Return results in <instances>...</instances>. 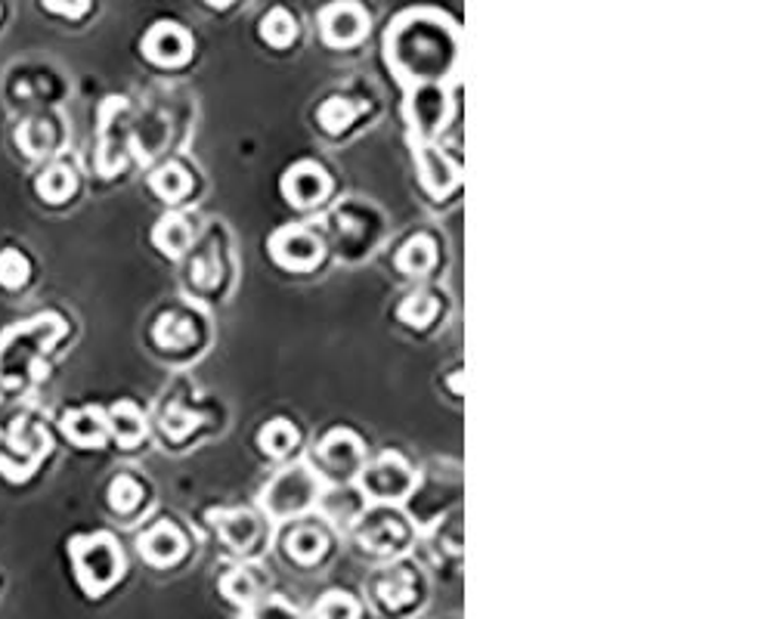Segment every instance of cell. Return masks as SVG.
<instances>
[{"instance_id": "obj_25", "label": "cell", "mask_w": 774, "mask_h": 619, "mask_svg": "<svg viewBox=\"0 0 774 619\" xmlns=\"http://www.w3.org/2000/svg\"><path fill=\"white\" fill-rule=\"evenodd\" d=\"M22 153L32 158H44L47 153H53V146L59 143V131L53 124V118H28L16 131Z\"/></svg>"}, {"instance_id": "obj_9", "label": "cell", "mask_w": 774, "mask_h": 619, "mask_svg": "<svg viewBox=\"0 0 774 619\" xmlns=\"http://www.w3.org/2000/svg\"><path fill=\"white\" fill-rule=\"evenodd\" d=\"M409 539H412V526L390 505L368 508L356 518V542L372 555H400Z\"/></svg>"}, {"instance_id": "obj_22", "label": "cell", "mask_w": 774, "mask_h": 619, "mask_svg": "<svg viewBox=\"0 0 774 619\" xmlns=\"http://www.w3.org/2000/svg\"><path fill=\"white\" fill-rule=\"evenodd\" d=\"M106 427H109V437L124 449H134L146 437V418L131 400H121L106 412Z\"/></svg>"}, {"instance_id": "obj_21", "label": "cell", "mask_w": 774, "mask_h": 619, "mask_svg": "<svg viewBox=\"0 0 774 619\" xmlns=\"http://www.w3.org/2000/svg\"><path fill=\"white\" fill-rule=\"evenodd\" d=\"M62 430L65 437L75 446L84 449H94V446L106 444L109 437V427H106V412L102 409H72L65 418H62Z\"/></svg>"}, {"instance_id": "obj_40", "label": "cell", "mask_w": 774, "mask_h": 619, "mask_svg": "<svg viewBox=\"0 0 774 619\" xmlns=\"http://www.w3.org/2000/svg\"><path fill=\"white\" fill-rule=\"evenodd\" d=\"M211 7H227V3H232V0H208Z\"/></svg>"}, {"instance_id": "obj_26", "label": "cell", "mask_w": 774, "mask_h": 619, "mask_svg": "<svg viewBox=\"0 0 774 619\" xmlns=\"http://www.w3.org/2000/svg\"><path fill=\"white\" fill-rule=\"evenodd\" d=\"M77 190V174L65 165V161H53L50 168H44V174L38 177V195L44 202L62 205L69 202Z\"/></svg>"}, {"instance_id": "obj_34", "label": "cell", "mask_w": 774, "mask_h": 619, "mask_svg": "<svg viewBox=\"0 0 774 619\" xmlns=\"http://www.w3.org/2000/svg\"><path fill=\"white\" fill-rule=\"evenodd\" d=\"M32 276V267H28V257L16 248H3L0 252V286L10 291L22 289Z\"/></svg>"}, {"instance_id": "obj_4", "label": "cell", "mask_w": 774, "mask_h": 619, "mask_svg": "<svg viewBox=\"0 0 774 619\" xmlns=\"http://www.w3.org/2000/svg\"><path fill=\"white\" fill-rule=\"evenodd\" d=\"M319 496H323V481L316 477L310 462H301L273 477L270 486L261 496V505L273 521H289V518H301L310 508H316Z\"/></svg>"}, {"instance_id": "obj_27", "label": "cell", "mask_w": 774, "mask_h": 619, "mask_svg": "<svg viewBox=\"0 0 774 619\" xmlns=\"http://www.w3.org/2000/svg\"><path fill=\"white\" fill-rule=\"evenodd\" d=\"M149 186H153V193L161 198V202H180V198H186L190 195V190H193V177H190V171L183 168V165H165V168H158L153 177H149Z\"/></svg>"}, {"instance_id": "obj_16", "label": "cell", "mask_w": 774, "mask_h": 619, "mask_svg": "<svg viewBox=\"0 0 774 619\" xmlns=\"http://www.w3.org/2000/svg\"><path fill=\"white\" fill-rule=\"evenodd\" d=\"M419 177H422V186L434 198H444L449 195L459 180H462V168L449 158L446 153H440L437 146L431 143H419Z\"/></svg>"}, {"instance_id": "obj_19", "label": "cell", "mask_w": 774, "mask_h": 619, "mask_svg": "<svg viewBox=\"0 0 774 619\" xmlns=\"http://www.w3.org/2000/svg\"><path fill=\"white\" fill-rule=\"evenodd\" d=\"M282 551H286L289 561L310 567V563L323 561V555L329 551V536L316 523H298L282 542Z\"/></svg>"}, {"instance_id": "obj_14", "label": "cell", "mask_w": 774, "mask_h": 619, "mask_svg": "<svg viewBox=\"0 0 774 619\" xmlns=\"http://www.w3.org/2000/svg\"><path fill=\"white\" fill-rule=\"evenodd\" d=\"M143 53L153 59L155 65H168L177 69L186 59L193 57V38L183 25L177 22H158L149 28V35L143 38Z\"/></svg>"}, {"instance_id": "obj_7", "label": "cell", "mask_w": 774, "mask_h": 619, "mask_svg": "<svg viewBox=\"0 0 774 619\" xmlns=\"http://www.w3.org/2000/svg\"><path fill=\"white\" fill-rule=\"evenodd\" d=\"M422 598H425V582L409 561L390 563L372 580V600L387 617H407Z\"/></svg>"}, {"instance_id": "obj_10", "label": "cell", "mask_w": 774, "mask_h": 619, "mask_svg": "<svg viewBox=\"0 0 774 619\" xmlns=\"http://www.w3.org/2000/svg\"><path fill=\"white\" fill-rule=\"evenodd\" d=\"M409 124H412V136L419 143H431L434 136L444 131V124L452 116L449 106V94L444 84H419L412 87L407 102Z\"/></svg>"}, {"instance_id": "obj_24", "label": "cell", "mask_w": 774, "mask_h": 619, "mask_svg": "<svg viewBox=\"0 0 774 619\" xmlns=\"http://www.w3.org/2000/svg\"><path fill=\"white\" fill-rule=\"evenodd\" d=\"M155 344L161 350H186L193 348L195 341V323L186 313H165L158 323H155Z\"/></svg>"}, {"instance_id": "obj_3", "label": "cell", "mask_w": 774, "mask_h": 619, "mask_svg": "<svg viewBox=\"0 0 774 619\" xmlns=\"http://www.w3.org/2000/svg\"><path fill=\"white\" fill-rule=\"evenodd\" d=\"M69 555H72V567L75 576L81 582V588L99 598L106 595L124 573V555L109 533H94V536H75L69 542Z\"/></svg>"}, {"instance_id": "obj_29", "label": "cell", "mask_w": 774, "mask_h": 619, "mask_svg": "<svg viewBox=\"0 0 774 619\" xmlns=\"http://www.w3.org/2000/svg\"><path fill=\"white\" fill-rule=\"evenodd\" d=\"M301 444V434L298 427L286 422V418H273L270 425L261 427V449L267 456H276V459H286L291 449H298Z\"/></svg>"}, {"instance_id": "obj_8", "label": "cell", "mask_w": 774, "mask_h": 619, "mask_svg": "<svg viewBox=\"0 0 774 619\" xmlns=\"http://www.w3.org/2000/svg\"><path fill=\"white\" fill-rule=\"evenodd\" d=\"M47 452H50L47 430L22 418L13 425V434L0 444V474L7 481H25L35 474V468L44 462Z\"/></svg>"}, {"instance_id": "obj_38", "label": "cell", "mask_w": 774, "mask_h": 619, "mask_svg": "<svg viewBox=\"0 0 774 619\" xmlns=\"http://www.w3.org/2000/svg\"><path fill=\"white\" fill-rule=\"evenodd\" d=\"M193 279L202 289H214L220 279V257L217 252H208L205 257H198V264L193 267Z\"/></svg>"}, {"instance_id": "obj_5", "label": "cell", "mask_w": 774, "mask_h": 619, "mask_svg": "<svg viewBox=\"0 0 774 619\" xmlns=\"http://www.w3.org/2000/svg\"><path fill=\"white\" fill-rule=\"evenodd\" d=\"M363 464H366L363 440H360L353 430H341V427H338V430H331V434H326V437L319 440L310 468L316 471V477H319L323 484L341 486L350 484L353 477H360Z\"/></svg>"}, {"instance_id": "obj_2", "label": "cell", "mask_w": 774, "mask_h": 619, "mask_svg": "<svg viewBox=\"0 0 774 619\" xmlns=\"http://www.w3.org/2000/svg\"><path fill=\"white\" fill-rule=\"evenodd\" d=\"M65 323L57 313H40L28 323H20L0 335V387L22 390L40 375L44 353L57 344Z\"/></svg>"}, {"instance_id": "obj_20", "label": "cell", "mask_w": 774, "mask_h": 619, "mask_svg": "<svg viewBox=\"0 0 774 619\" xmlns=\"http://www.w3.org/2000/svg\"><path fill=\"white\" fill-rule=\"evenodd\" d=\"M264 585H267V576L261 573V567L242 563V567H232L230 573L220 580V592H223V598L232 600L235 607L249 610L252 604L264 598Z\"/></svg>"}, {"instance_id": "obj_12", "label": "cell", "mask_w": 774, "mask_h": 619, "mask_svg": "<svg viewBox=\"0 0 774 619\" xmlns=\"http://www.w3.org/2000/svg\"><path fill=\"white\" fill-rule=\"evenodd\" d=\"M319 28L329 47H353L366 38L368 13L356 0H338L319 13Z\"/></svg>"}, {"instance_id": "obj_13", "label": "cell", "mask_w": 774, "mask_h": 619, "mask_svg": "<svg viewBox=\"0 0 774 619\" xmlns=\"http://www.w3.org/2000/svg\"><path fill=\"white\" fill-rule=\"evenodd\" d=\"M270 254L286 270H313L323 257V242L307 227H282L270 239Z\"/></svg>"}, {"instance_id": "obj_37", "label": "cell", "mask_w": 774, "mask_h": 619, "mask_svg": "<svg viewBox=\"0 0 774 619\" xmlns=\"http://www.w3.org/2000/svg\"><path fill=\"white\" fill-rule=\"evenodd\" d=\"M245 619H298V614L282 598H261L245 610Z\"/></svg>"}, {"instance_id": "obj_23", "label": "cell", "mask_w": 774, "mask_h": 619, "mask_svg": "<svg viewBox=\"0 0 774 619\" xmlns=\"http://www.w3.org/2000/svg\"><path fill=\"white\" fill-rule=\"evenodd\" d=\"M158 252H165L168 257H180L190 252V245L195 242V227L186 214H168L155 223L153 232Z\"/></svg>"}, {"instance_id": "obj_28", "label": "cell", "mask_w": 774, "mask_h": 619, "mask_svg": "<svg viewBox=\"0 0 774 619\" xmlns=\"http://www.w3.org/2000/svg\"><path fill=\"white\" fill-rule=\"evenodd\" d=\"M434 257H437V245L431 235H415L409 239L407 245L397 254V267L407 272V276H425L434 267Z\"/></svg>"}, {"instance_id": "obj_11", "label": "cell", "mask_w": 774, "mask_h": 619, "mask_svg": "<svg viewBox=\"0 0 774 619\" xmlns=\"http://www.w3.org/2000/svg\"><path fill=\"white\" fill-rule=\"evenodd\" d=\"M128 99H106L102 118H99V171L106 177L124 171L128 155H124V139H128Z\"/></svg>"}, {"instance_id": "obj_39", "label": "cell", "mask_w": 774, "mask_h": 619, "mask_svg": "<svg viewBox=\"0 0 774 619\" xmlns=\"http://www.w3.org/2000/svg\"><path fill=\"white\" fill-rule=\"evenodd\" d=\"M44 7H47L50 13H57V16L77 20V16H84V13H87L90 0H44Z\"/></svg>"}, {"instance_id": "obj_18", "label": "cell", "mask_w": 774, "mask_h": 619, "mask_svg": "<svg viewBox=\"0 0 774 619\" xmlns=\"http://www.w3.org/2000/svg\"><path fill=\"white\" fill-rule=\"evenodd\" d=\"M136 548L153 567H174L186 555V536L177 530L174 523L161 521L140 536Z\"/></svg>"}, {"instance_id": "obj_15", "label": "cell", "mask_w": 774, "mask_h": 619, "mask_svg": "<svg viewBox=\"0 0 774 619\" xmlns=\"http://www.w3.org/2000/svg\"><path fill=\"white\" fill-rule=\"evenodd\" d=\"M214 526H217L220 539L227 542L235 555H254L257 545L264 542L261 518H257L254 511H245V508L220 511V514L214 518Z\"/></svg>"}, {"instance_id": "obj_36", "label": "cell", "mask_w": 774, "mask_h": 619, "mask_svg": "<svg viewBox=\"0 0 774 619\" xmlns=\"http://www.w3.org/2000/svg\"><path fill=\"white\" fill-rule=\"evenodd\" d=\"M195 425H198V415L190 412V409L168 406L161 412V427H165V434H168L171 440H183L190 430H195Z\"/></svg>"}, {"instance_id": "obj_31", "label": "cell", "mask_w": 774, "mask_h": 619, "mask_svg": "<svg viewBox=\"0 0 774 619\" xmlns=\"http://www.w3.org/2000/svg\"><path fill=\"white\" fill-rule=\"evenodd\" d=\"M261 38L267 40L270 47H289L298 38V22L291 20V13L276 7L261 22Z\"/></svg>"}, {"instance_id": "obj_17", "label": "cell", "mask_w": 774, "mask_h": 619, "mask_svg": "<svg viewBox=\"0 0 774 619\" xmlns=\"http://www.w3.org/2000/svg\"><path fill=\"white\" fill-rule=\"evenodd\" d=\"M282 193L291 205L298 208H313L329 195V174L313 165V161H301L294 165L289 174L282 177Z\"/></svg>"}, {"instance_id": "obj_32", "label": "cell", "mask_w": 774, "mask_h": 619, "mask_svg": "<svg viewBox=\"0 0 774 619\" xmlns=\"http://www.w3.org/2000/svg\"><path fill=\"white\" fill-rule=\"evenodd\" d=\"M434 316H437V298L427 291H415L400 304V319L412 329H425L427 323H434Z\"/></svg>"}, {"instance_id": "obj_30", "label": "cell", "mask_w": 774, "mask_h": 619, "mask_svg": "<svg viewBox=\"0 0 774 619\" xmlns=\"http://www.w3.org/2000/svg\"><path fill=\"white\" fill-rule=\"evenodd\" d=\"M356 116H360V109H356V106H353V102L344 97L326 99V102L319 106V112H316V118H319V128H323L326 134H344L350 124L356 121Z\"/></svg>"}, {"instance_id": "obj_1", "label": "cell", "mask_w": 774, "mask_h": 619, "mask_svg": "<svg viewBox=\"0 0 774 619\" xmlns=\"http://www.w3.org/2000/svg\"><path fill=\"white\" fill-rule=\"evenodd\" d=\"M385 57L409 87L444 84L459 62V28L437 10H409L387 28Z\"/></svg>"}, {"instance_id": "obj_35", "label": "cell", "mask_w": 774, "mask_h": 619, "mask_svg": "<svg viewBox=\"0 0 774 619\" xmlns=\"http://www.w3.org/2000/svg\"><path fill=\"white\" fill-rule=\"evenodd\" d=\"M143 502V486L136 484L131 474H121L109 486V505L116 508L118 514H131L136 511V505Z\"/></svg>"}, {"instance_id": "obj_33", "label": "cell", "mask_w": 774, "mask_h": 619, "mask_svg": "<svg viewBox=\"0 0 774 619\" xmlns=\"http://www.w3.org/2000/svg\"><path fill=\"white\" fill-rule=\"evenodd\" d=\"M316 619H360V600L348 595V592H326L316 610H313Z\"/></svg>"}, {"instance_id": "obj_6", "label": "cell", "mask_w": 774, "mask_h": 619, "mask_svg": "<svg viewBox=\"0 0 774 619\" xmlns=\"http://www.w3.org/2000/svg\"><path fill=\"white\" fill-rule=\"evenodd\" d=\"M415 484L419 477L400 452H382L375 462H366L360 471V493L372 502H403L412 496Z\"/></svg>"}]
</instances>
